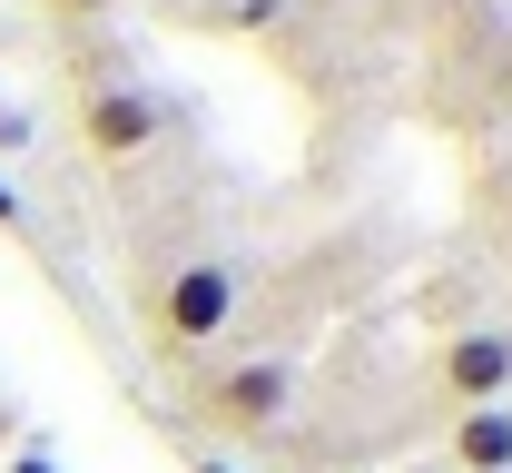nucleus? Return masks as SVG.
<instances>
[{
	"label": "nucleus",
	"mask_w": 512,
	"mask_h": 473,
	"mask_svg": "<svg viewBox=\"0 0 512 473\" xmlns=\"http://www.w3.org/2000/svg\"><path fill=\"white\" fill-rule=\"evenodd\" d=\"M40 10H50V20H69V30H79V20H109L119 0H40Z\"/></svg>",
	"instance_id": "obj_6"
},
{
	"label": "nucleus",
	"mask_w": 512,
	"mask_h": 473,
	"mask_svg": "<svg viewBox=\"0 0 512 473\" xmlns=\"http://www.w3.org/2000/svg\"><path fill=\"white\" fill-rule=\"evenodd\" d=\"M188 473H237V464H188Z\"/></svg>",
	"instance_id": "obj_9"
},
{
	"label": "nucleus",
	"mask_w": 512,
	"mask_h": 473,
	"mask_svg": "<svg viewBox=\"0 0 512 473\" xmlns=\"http://www.w3.org/2000/svg\"><path fill=\"white\" fill-rule=\"evenodd\" d=\"M10 473H50V464H40V454H30V464H10Z\"/></svg>",
	"instance_id": "obj_8"
},
{
	"label": "nucleus",
	"mask_w": 512,
	"mask_h": 473,
	"mask_svg": "<svg viewBox=\"0 0 512 473\" xmlns=\"http://www.w3.org/2000/svg\"><path fill=\"white\" fill-rule=\"evenodd\" d=\"M434 385H444L453 405H512V336L503 326H463V336L434 345Z\"/></svg>",
	"instance_id": "obj_4"
},
{
	"label": "nucleus",
	"mask_w": 512,
	"mask_h": 473,
	"mask_svg": "<svg viewBox=\"0 0 512 473\" xmlns=\"http://www.w3.org/2000/svg\"><path fill=\"white\" fill-rule=\"evenodd\" d=\"M138 326H148V355L158 365H197L207 345L237 326V267L227 257H178L138 296Z\"/></svg>",
	"instance_id": "obj_1"
},
{
	"label": "nucleus",
	"mask_w": 512,
	"mask_h": 473,
	"mask_svg": "<svg viewBox=\"0 0 512 473\" xmlns=\"http://www.w3.org/2000/svg\"><path fill=\"white\" fill-rule=\"evenodd\" d=\"M453 473H512V405H473L453 414Z\"/></svg>",
	"instance_id": "obj_5"
},
{
	"label": "nucleus",
	"mask_w": 512,
	"mask_h": 473,
	"mask_svg": "<svg viewBox=\"0 0 512 473\" xmlns=\"http://www.w3.org/2000/svg\"><path fill=\"white\" fill-rule=\"evenodd\" d=\"M286 395H296V365L286 355H237V365H217L197 385V424L207 434H266L286 414Z\"/></svg>",
	"instance_id": "obj_2"
},
{
	"label": "nucleus",
	"mask_w": 512,
	"mask_h": 473,
	"mask_svg": "<svg viewBox=\"0 0 512 473\" xmlns=\"http://www.w3.org/2000/svg\"><path fill=\"white\" fill-rule=\"evenodd\" d=\"M158 129H168L158 89H138V79H79V148H89L99 168H128Z\"/></svg>",
	"instance_id": "obj_3"
},
{
	"label": "nucleus",
	"mask_w": 512,
	"mask_h": 473,
	"mask_svg": "<svg viewBox=\"0 0 512 473\" xmlns=\"http://www.w3.org/2000/svg\"><path fill=\"white\" fill-rule=\"evenodd\" d=\"M0 227H20V198H10V178H0Z\"/></svg>",
	"instance_id": "obj_7"
}]
</instances>
